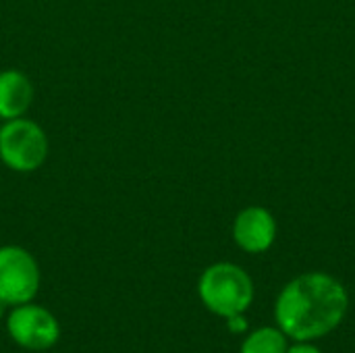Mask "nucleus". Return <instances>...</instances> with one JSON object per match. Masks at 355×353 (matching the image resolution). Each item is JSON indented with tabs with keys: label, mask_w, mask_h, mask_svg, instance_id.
Instances as JSON below:
<instances>
[{
	"label": "nucleus",
	"mask_w": 355,
	"mask_h": 353,
	"mask_svg": "<svg viewBox=\"0 0 355 353\" xmlns=\"http://www.w3.org/2000/svg\"><path fill=\"white\" fill-rule=\"evenodd\" d=\"M347 312V293L329 275L312 273L291 281L277 300L275 316L285 335L295 341L318 339L335 331Z\"/></svg>",
	"instance_id": "obj_1"
},
{
	"label": "nucleus",
	"mask_w": 355,
	"mask_h": 353,
	"mask_svg": "<svg viewBox=\"0 0 355 353\" xmlns=\"http://www.w3.org/2000/svg\"><path fill=\"white\" fill-rule=\"evenodd\" d=\"M200 298L210 312L231 318L248 310L254 298V285L239 266L214 264L200 279Z\"/></svg>",
	"instance_id": "obj_2"
},
{
	"label": "nucleus",
	"mask_w": 355,
	"mask_h": 353,
	"mask_svg": "<svg viewBox=\"0 0 355 353\" xmlns=\"http://www.w3.org/2000/svg\"><path fill=\"white\" fill-rule=\"evenodd\" d=\"M48 137L29 119H10L0 127V160L17 173H31L46 162Z\"/></svg>",
	"instance_id": "obj_3"
},
{
	"label": "nucleus",
	"mask_w": 355,
	"mask_h": 353,
	"mask_svg": "<svg viewBox=\"0 0 355 353\" xmlns=\"http://www.w3.org/2000/svg\"><path fill=\"white\" fill-rule=\"evenodd\" d=\"M40 289V268L35 258L19 248H0V302L21 306L33 300Z\"/></svg>",
	"instance_id": "obj_4"
},
{
	"label": "nucleus",
	"mask_w": 355,
	"mask_h": 353,
	"mask_svg": "<svg viewBox=\"0 0 355 353\" xmlns=\"http://www.w3.org/2000/svg\"><path fill=\"white\" fill-rule=\"evenodd\" d=\"M6 329L17 345L31 352L50 350L60 337V327L56 318L42 306H33L29 302L15 306L8 316Z\"/></svg>",
	"instance_id": "obj_5"
},
{
	"label": "nucleus",
	"mask_w": 355,
	"mask_h": 353,
	"mask_svg": "<svg viewBox=\"0 0 355 353\" xmlns=\"http://www.w3.org/2000/svg\"><path fill=\"white\" fill-rule=\"evenodd\" d=\"M275 221L264 208H248L235 221V241L245 252H264L275 241Z\"/></svg>",
	"instance_id": "obj_6"
},
{
	"label": "nucleus",
	"mask_w": 355,
	"mask_h": 353,
	"mask_svg": "<svg viewBox=\"0 0 355 353\" xmlns=\"http://www.w3.org/2000/svg\"><path fill=\"white\" fill-rule=\"evenodd\" d=\"M33 102V85L29 77L17 69L0 71V119L10 121L23 117Z\"/></svg>",
	"instance_id": "obj_7"
},
{
	"label": "nucleus",
	"mask_w": 355,
	"mask_h": 353,
	"mask_svg": "<svg viewBox=\"0 0 355 353\" xmlns=\"http://www.w3.org/2000/svg\"><path fill=\"white\" fill-rule=\"evenodd\" d=\"M241 353H287V341L279 329H258L243 341Z\"/></svg>",
	"instance_id": "obj_8"
},
{
	"label": "nucleus",
	"mask_w": 355,
	"mask_h": 353,
	"mask_svg": "<svg viewBox=\"0 0 355 353\" xmlns=\"http://www.w3.org/2000/svg\"><path fill=\"white\" fill-rule=\"evenodd\" d=\"M229 320V329L233 331V333H241V331H245V327H248V322H245V318L241 316V314H235V316H231V318H227Z\"/></svg>",
	"instance_id": "obj_9"
},
{
	"label": "nucleus",
	"mask_w": 355,
	"mask_h": 353,
	"mask_svg": "<svg viewBox=\"0 0 355 353\" xmlns=\"http://www.w3.org/2000/svg\"><path fill=\"white\" fill-rule=\"evenodd\" d=\"M287 353H320V350H316L308 343H300V345H293L291 350H287Z\"/></svg>",
	"instance_id": "obj_10"
},
{
	"label": "nucleus",
	"mask_w": 355,
	"mask_h": 353,
	"mask_svg": "<svg viewBox=\"0 0 355 353\" xmlns=\"http://www.w3.org/2000/svg\"><path fill=\"white\" fill-rule=\"evenodd\" d=\"M0 127H2V125H0Z\"/></svg>",
	"instance_id": "obj_11"
}]
</instances>
